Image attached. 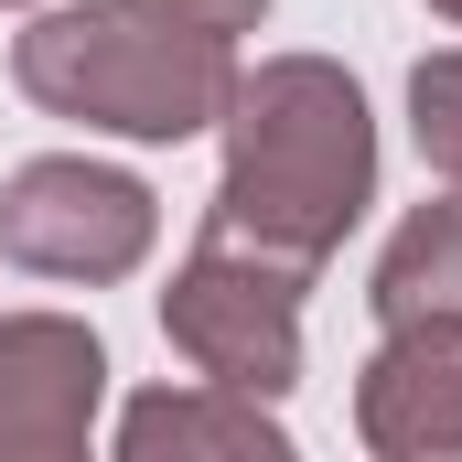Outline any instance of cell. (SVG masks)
I'll return each mask as SVG.
<instances>
[{"mask_svg":"<svg viewBox=\"0 0 462 462\" xmlns=\"http://www.w3.org/2000/svg\"><path fill=\"white\" fill-rule=\"evenodd\" d=\"M365 194H376V129H365V97H355L345 65L280 54V65L236 76L226 172H216V205H205L216 247L323 269L345 247V226L365 216Z\"/></svg>","mask_w":462,"mask_h":462,"instance_id":"obj_1","label":"cell"},{"mask_svg":"<svg viewBox=\"0 0 462 462\" xmlns=\"http://www.w3.org/2000/svg\"><path fill=\"white\" fill-rule=\"evenodd\" d=\"M269 0H87L43 11L11 43L22 97L87 118L118 140H194L236 97V32H258Z\"/></svg>","mask_w":462,"mask_h":462,"instance_id":"obj_2","label":"cell"},{"mask_svg":"<svg viewBox=\"0 0 462 462\" xmlns=\"http://www.w3.org/2000/svg\"><path fill=\"white\" fill-rule=\"evenodd\" d=\"M301 291H312V269H280V258L194 236L183 280L162 291V323L194 355V376H216L236 398H280L301 376Z\"/></svg>","mask_w":462,"mask_h":462,"instance_id":"obj_3","label":"cell"},{"mask_svg":"<svg viewBox=\"0 0 462 462\" xmlns=\"http://www.w3.org/2000/svg\"><path fill=\"white\" fill-rule=\"evenodd\" d=\"M0 258L43 280H118L151 258V183L108 162H22L0 183Z\"/></svg>","mask_w":462,"mask_h":462,"instance_id":"obj_4","label":"cell"},{"mask_svg":"<svg viewBox=\"0 0 462 462\" xmlns=\"http://www.w3.org/2000/svg\"><path fill=\"white\" fill-rule=\"evenodd\" d=\"M108 387V355L65 312H11L0 323V462H54L87 441Z\"/></svg>","mask_w":462,"mask_h":462,"instance_id":"obj_5","label":"cell"},{"mask_svg":"<svg viewBox=\"0 0 462 462\" xmlns=\"http://www.w3.org/2000/svg\"><path fill=\"white\" fill-rule=\"evenodd\" d=\"M355 430L376 452L420 462V452H462V312H409L387 323V345L355 387Z\"/></svg>","mask_w":462,"mask_h":462,"instance_id":"obj_6","label":"cell"},{"mask_svg":"<svg viewBox=\"0 0 462 462\" xmlns=\"http://www.w3.org/2000/svg\"><path fill=\"white\" fill-rule=\"evenodd\" d=\"M118 452L151 462V452H291V430L269 420V398H236V387H172V398H140L129 420H118Z\"/></svg>","mask_w":462,"mask_h":462,"instance_id":"obj_7","label":"cell"},{"mask_svg":"<svg viewBox=\"0 0 462 462\" xmlns=\"http://www.w3.org/2000/svg\"><path fill=\"white\" fill-rule=\"evenodd\" d=\"M409 312H462V194L441 183V205H420L376 258V323Z\"/></svg>","mask_w":462,"mask_h":462,"instance_id":"obj_8","label":"cell"},{"mask_svg":"<svg viewBox=\"0 0 462 462\" xmlns=\"http://www.w3.org/2000/svg\"><path fill=\"white\" fill-rule=\"evenodd\" d=\"M409 129H420V162L462 194V43L409 76Z\"/></svg>","mask_w":462,"mask_h":462,"instance_id":"obj_9","label":"cell"},{"mask_svg":"<svg viewBox=\"0 0 462 462\" xmlns=\"http://www.w3.org/2000/svg\"><path fill=\"white\" fill-rule=\"evenodd\" d=\"M430 11H441V22H462V0H430Z\"/></svg>","mask_w":462,"mask_h":462,"instance_id":"obj_10","label":"cell"}]
</instances>
